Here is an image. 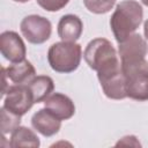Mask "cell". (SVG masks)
I'll use <instances>...</instances> for the list:
<instances>
[{"label":"cell","instance_id":"cell-1","mask_svg":"<svg viewBox=\"0 0 148 148\" xmlns=\"http://www.w3.org/2000/svg\"><path fill=\"white\" fill-rule=\"evenodd\" d=\"M143 18L141 5L135 0H124L117 5L110 18V27L118 43L127 39L139 28Z\"/></svg>","mask_w":148,"mask_h":148},{"label":"cell","instance_id":"cell-2","mask_svg":"<svg viewBox=\"0 0 148 148\" xmlns=\"http://www.w3.org/2000/svg\"><path fill=\"white\" fill-rule=\"evenodd\" d=\"M83 57L88 66L96 71L97 74H103L120 67L116 49L105 38H95L89 42Z\"/></svg>","mask_w":148,"mask_h":148},{"label":"cell","instance_id":"cell-3","mask_svg":"<svg viewBox=\"0 0 148 148\" xmlns=\"http://www.w3.org/2000/svg\"><path fill=\"white\" fill-rule=\"evenodd\" d=\"M82 58V49L75 42H59L50 46L47 60L51 68L58 73L74 72Z\"/></svg>","mask_w":148,"mask_h":148},{"label":"cell","instance_id":"cell-4","mask_svg":"<svg viewBox=\"0 0 148 148\" xmlns=\"http://www.w3.org/2000/svg\"><path fill=\"white\" fill-rule=\"evenodd\" d=\"M120 67L125 76L127 97L135 101H148V62L143 60Z\"/></svg>","mask_w":148,"mask_h":148},{"label":"cell","instance_id":"cell-5","mask_svg":"<svg viewBox=\"0 0 148 148\" xmlns=\"http://www.w3.org/2000/svg\"><path fill=\"white\" fill-rule=\"evenodd\" d=\"M20 29L25 39L31 44H42L46 42L52 32L51 22L39 15H28L20 24Z\"/></svg>","mask_w":148,"mask_h":148},{"label":"cell","instance_id":"cell-6","mask_svg":"<svg viewBox=\"0 0 148 148\" xmlns=\"http://www.w3.org/2000/svg\"><path fill=\"white\" fill-rule=\"evenodd\" d=\"M34 104L35 102H34L32 94L29 90L27 84L9 86V89L6 92L5 101H3L5 109L22 117L31 109Z\"/></svg>","mask_w":148,"mask_h":148},{"label":"cell","instance_id":"cell-7","mask_svg":"<svg viewBox=\"0 0 148 148\" xmlns=\"http://www.w3.org/2000/svg\"><path fill=\"white\" fill-rule=\"evenodd\" d=\"M118 50L120 56V65H127L145 60L148 47L143 37H141L139 34H133L127 39L119 43Z\"/></svg>","mask_w":148,"mask_h":148},{"label":"cell","instance_id":"cell-8","mask_svg":"<svg viewBox=\"0 0 148 148\" xmlns=\"http://www.w3.org/2000/svg\"><path fill=\"white\" fill-rule=\"evenodd\" d=\"M97 77L106 97L111 99H124L127 97L125 76L121 72V67L103 74H97Z\"/></svg>","mask_w":148,"mask_h":148},{"label":"cell","instance_id":"cell-9","mask_svg":"<svg viewBox=\"0 0 148 148\" xmlns=\"http://www.w3.org/2000/svg\"><path fill=\"white\" fill-rule=\"evenodd\" d=\"M1 54L10 62H18L25 58V45L15 31H5L0 35Z\"/></svg>","mask_w":148,"mask_h":148},{"label":"cell","instance_id":"cell-10","mask_svg":"<svg viewBox=\"0 0 148 148\" xmlns=\"http://www.w3.org/2000/svg\"><path fill=\"white\" fill-rule=\"evenodd\" d=\"M44 106L60 120L69 119L75 113V105L73 101L60 92L51 94L44 101Z\"/></svg>","mask_w":148,"mask_h":148},{"label":"cell","instance_id":"cell-11","mask_svg":"<svg viewBox=\"0 0 148 148\" xmlns=\"http://www.w3.org/2000/svg\"><path fill=\"white\" fill-rule=\"evenodd\" d=\"M32 127L44 136L57 134L61 127V120L51 113L46 108L38 110L31 118Z\"/></svg>","mask_w":148,"mask_h":148},{"label":"cell","instance_id":"cell-12","mask_svg":"<svg viewBox=\"0 0 148 148\" xmlns=\"http://www.w3.org/2000/svg\"><path fill=\"white\" fill-rule=\"evenodd\" d=\"M83 30L81 18L73 14L64 15L58 23V36L64 42H75L80 38Z\"/></svg>","mask_w":148,"mask_h":148},{"label":"cell","instance_id":"cell-13","mask_svg":"<svg viewBox=\"0 0 148 148\" xmlns=\"http://www.w3.org/2000/svg\"><path fill=\"white\" fill-rule=\"evenodd\" d=\"M3 71L7 75V79L10 80L14 84H28L36 76L35 67L30 61L25 59L18 62H13V65L3 68Z\"/></svg>","mask_w":148,"mask_h":148},{"label":"cell","instance_id":"cell-14","mask_svg":"<svg viewBox=\"0 0 148 148\" xmlns=\"http://www.w3.org/2000/svg\"><path fill=\"white\" fill-rule=\"evenodd\" d=\"M27 86H28L29 90L32 94L35 103L44 102L51 95V92L54 89L53 80L50 76H46V75L35 76Z\"/></svg>","mask_w":148,"mask_h":148},{"label":"cell","instance_id":"cell-15","mask_svg":"<svg viewBox=\"0 0 148 148\" xmlns=\"http://www.w3.org/2000/svg\"><path fill=\"white\" fill-rule=\"evenodd\" d=\"M9 147L12 148H17V147L37 148L39 147V139L30 128L24 127V126H18L12 133Z\"/></svg>","mask_w":148,"mask_h":148},{"label":"cell","instance_id":"cell-16","mask_svg":"<svg viewBox=\"0 0 148 148\" xmlns=\"http://www.w3.org/2000/svg\"><path fill=\"white\" fill-rule=\"evenodd\" d=\"M20 123H21V116L8 111L3 106L1 108V131H2V135L8 134V133H13V131L20 126Z\"/></svg>","mask_w":148,"mask_h":148},{"label":"cell","instance_id":"cell-17","mask_svg":"<svg viewBox=\"0 0 148 148\" xmlns=\"http://www.w3.org/2000/svg\"><path fill=\"white\" fill-rule=\"evenodd\" d=\"M86 8L94 14H105L112 9L116 0H83Z\"/></svg>","mask_w":148,"mask_h":148},{"label":"cell","instance_id":"cell-18","mask_svg":"<svg viewBox=\"0 0 148 148\" xmlns=\"http://www.w3.org/2000/svg\"><path fill=\"white\" fill-rule=\"evenodd\" d=\"M37 3L47 12H58L62 9L69 0H36Z\"/></svg>","mask_w":148,"mask_h":148},{"label":"cell","instance_id":"cell-19","mask_svg":"<svg viewBox=\"0 0 148 148\" xmlns=\"http://www.w3.org/2000/svg\"><path fill=\"white\" fill-rule=\"evenodd\" d=\"M136 146V147H140L141 145L138 142V140H136V138L135 136H133V135H127V136H124L120 141H118L117 142V145L116 146Z\"/></svg>","mask_w":148,"mask_h":148},{"label":"cell","instance_id":"cell-20","mask_svg":"<svg viewBox=\"0 0 148 148\" xmlns=\"http://www.w3.org/2000/svg\"><path fill=\"white\" fill-rule=\"evenodd\" d=\"M143 32H145V37H146V39L148 40V20L145 22V25H143Z\"/></svg>","mask_w":148,"mask_h":148},{"label":"cell","instance_id":"cell-21","mask_svg":"<svg viewBox=\"0 0 148 148\" xmlns=\"http://www.w3.org/2000/svg\"><path fill=\"white\" fill-rule=\"evenodd\" d=\"M141 1H142V3H143V5H146V6L148 7V0H141Z\"/></svg>","mask_w":148,"mask_h":148},{"label":"cell","instance_id":"cell-22","mask_svg":"<svg viewBox=\"0 0 148 148\" xmlns=\"http://www.w3.org/2000/svg\"><path fill=\"white\" fill-rule=\"evenodd\" d=\"M14 1H16V2H27L29 0H14Z\"/></svg>","mask_w":148,"mask_h":148}]
</instances>
